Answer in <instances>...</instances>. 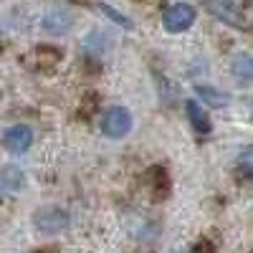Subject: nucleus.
<instances>
[{
  "instance_id": "f8f14e48",
  "label": "nucleus",
  "mask_w": 253,
  "mask_h": 253,
  "mask_svg": "<svg viewBox=\"0 0 253 253\" xmlns=\"http://www.w3.org/2000/svg\"><path fill=\"white\" fill-rule=\"evenodd\" d=\"M238 170L243 177L253 180V147H246V150L238 155Z\"/></svg>"
},
{
  "instance_id": "39448f33",
  "label": "nucleus",
  "mask_w": 253,
  "mask_h": 253,
  "mask_svg": "<svg viewBox=\"0 0 253 253\" xmlns=\"http://www.w3.org/2000/svg\"><path fill=\"white\" fill-rule=\"evenodd\" d=\"M205 8H208V13H213V15L220 20V23H228V26H233V28L246 26V15H243L241 5H236V3L218 0V3H208Z\"/></svg>"
},
{
  "instance_id": "1a4fd4ad",
  "label": "nucleus",
  "mask_w": 253,
  "mask_h": 253,
  "mask_svg": "<svg viewBox=\"0 0 253 253\" xmlns=\"http://www.w3.org/2000/svg\"><path fill=\"white\" fill-rule=\"evenodd\" d=\"M23 180H26V175L20 172V167L8 165V167H3V175H0V187H3L5 195H10V193L23 187Z\"/></svg>"
},
{
  "instance_id": "6e6552de",
  "label": "nucleus",
  "mask_w": 253,
  "mask_h": 253,
  "mask_svg": "<svg viewBox=\"0 0 253 253\" xmlns=\"http://www.w3.org/2000/svg\"><path fill=\"white\" fill-rule=\"evenodd\" d=\"M230 74H233L241 84L253 81V56L251 53H236L230 61Z\"/></svg>"
},
{
  "instance_id": "7ed1b4c3",
  "label": "nucleus",
  "mask_w": 253,
  "mask_h": 253,
  "mask_svg": "<svg viewBox=\"0 0 253 253\" xmlns=\"http://www.w3.org/2000/svg\"><path fill=\"white\" fill-rule=\"evenodd\" d=\"M36 228L41 233H61L63 228H69V213L61 208H43L36 213Z\"/></svg>"
},
{
  "instance_id": "423d86ee",
  "label": "nucleus",
  "mask_w": 253,
  "mask_h": 253,
  "mask_svg": "<svg viewBox=\"0 0 253 253\" xmlns=\"http://www.w3.org/2000/svg\"><path fill=\"white\" fill-rule=\"evenodd\" d=\"M185 114H187L190 124H193L198 132H208V129H210L208 112L203 109V104H200L198 99H187V101H185Z\"/></svg>"
},
{
  "instance_id": "0eeeda50",
  "label": "nucleus",
  "mask_w": 253,
  "mask_h": 253,
  "mask_svg": "<svg viewBox=\"0 0 253 253\" xmlns=\"http://www.w3.org/2000/svg\"><path fill=\"white\" fill-rule=\"evenodd\" d=\"M43 26L48 33H53V36H58V33H66L69 28H71V15L66 13V10H51V13H46L43 15Z\"/></svg>"
},
{
  "instance_id": "f03ea898",
  "label": "nucleus",
  "mask_w": 253,
  "mask_h": 253,
  "mask_svg": "<svg viewBox=\"0 0 253 253\" xmlns=\"http://www.w3.org/2000/svg\"><path fill=\"white\" fill-rule=\"evenodd\" d=\"M193 23H195V8L190 3H175L170 8H165L162 13V26L170 33H182Z\"/></svg>"
},
{
  "instance_id": "20e7f679",
  "label": "nucleus",
  "mask_w": 253,
  "mask_h": 253,
  "mask_svg": "<svg viewBox=\"0 0 253 253\" xmlns=\"http://www.w3.org/2000/svg\"><path fill=\"white\" fill-rule=\"evenodd\" d=\"M3 144H5V150L13 152V155L26 152V150H31V144H33V129L28 124H13L3 134Z\"/></svg>"
},
{
  "instance_id": "9d476101",
  "label": "nucleus",
  "mask_w": 253,
  "mask_h": 253,
  "mask_svg": "<svg viewBox=\"0 0 253 253\" xmlns=\"http://www.w3.org/2000/svg\"><path fill=\"white\" fill-rule=\"evenodd\" d=\"M195 94L203 96V101H208L210 107H223V104L228 101V94H223L213 86H195Z\"/></svg>"
},
{
  "instance_id": "f257e3e1",
  "label": "nucleus",
  "mask_w": 253,
  "mask_h": 253,
  "mask_svg": "<svg viewBox=\"0 0 253 253\" xmlns=\"http://www.w3.org/2000/svg\"><path fill=\"white\" fill-rule=\"evenodd\" d=\"M99 129H101V134H107L109 139H122L126 132L132 129V114H129V109L109 107L107 112L101 114Z\"/></svg>"
},
{
  "instance_id": "9b49d317",
  "label": "nucleus",
  "mask_w": 253,
  "mask_h": 253,
  "mask_svg": "<svg viewBox=\"0 0 253 253\" xmlns=\"http://www.w3.org/2000/svg\"><path fill=\"white\" fill-rule=\"evenodd\" d=\"M94 10H99L101 15H107V18H112L117 26H122V28H132V20L126 18L124 13H119V10H114L112 5H94Z\"/></svg>"
}]
</instances>
